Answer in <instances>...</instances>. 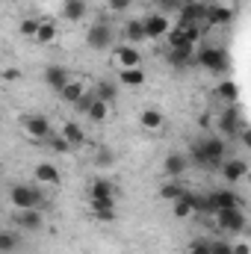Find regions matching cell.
Masks as SVG:
<instances>
[{
  "mask_svg": "<svg viewBox=\"0 0 251 254\" xmlns=\"http://www.w3.org/2000/svg\"><path fill=\"white\" fill-rule=\"evenodd\" d=\"M12 222H15V228H18V231H27V234H33V231H42V225H45V216H42V210H39V207H30V210H18Z\"/></svg>",
  "mask_w": 251,
  "mask_h": 254,
  "instance_id": "cell-7",
  "label": "cell"
},
{
  "mask_svg": "<svg viewBox=\"0 0 251 254\" xmlns=\"http://www.w3.org/2000/svg\"><path fill=\"white\" fill-rule=\"evenodd\" d=\"M57 36H60V33H57V24H54V21H39V30H36L33 39H36L39 45H51V42H57Z\"/></svg>",
  "mask_w": 251,
  "mask_h": 254,
  "instance_id": "cell-24",
  "label": "cell"
},
{
  "mask_svg": "<svg viewBox=\"0 0 251 254\" xmlns=\"http://www.w3.org/2000/svg\"><path fill=\"white\" fill-rule=\"evenodd\" d=\"M116 95H119V86H116L113 80H101L98 89H95V98H98V101H107V104H113Z\"/></svg>",
  "mask_w": 251,
  "mask_h": 254,
  "instance_id": "cell-28",
  "label": "cell"
},
{
  "mask_svg": "<svg viewBox=\"0 0 251 254\" xmlns=\"http://www.w3.org/2000/svg\"><path fill=\"white\" fill-rule=\"evenodd\" d=\"M195 63L204 65V68L213 71V74H225V71H228V51H225V48H201V51L195 54Z\"/></svg>",
  "mask_w": 251,
  "mask_h": 254,
  "instance_id": "cell-2",
  "label": "cell"
},
{
  "mask_svg": "<svg viewBox=\"0 0 251 254\" xmlns=\"http://www.w3.org/2000/svg\"><path fill=\"white\" fill-rule=\"evenodd\" d=\"M95 219H101V222H116V207H110V210H98Z\"/></svg>",
  "mask_w": 251,
  "mask_h": 254,
  "instance_id": "cell-43",
  "label": "cell"
},
{
  "mask_svg": "<svg viewBox=\"0 0 251 254\" xmlns=\"http://www.w3.org/2000/svg\"><path fill=\"white\" fill-rule=\"evenodd\" d=\"M86 12H89L86 0H63V18H65V21L77 24V21H83V18H86Z\"/></svg>",
  "mask_w": 251,
  "mask_h": 254,
  "instance_id": "cell-16",
  "label": "cell"
},
{
  "mask_svg": "<svg viewBox=\"0 0 251 254\" xmlns=\"http://www.w3.org/2000/svg\"><path fill=\"white\" fill-rule=\"evenodd\" d=\"M33 175H36L39 187H42V184H48V187H57V184H63V175H60V169H57L54 163H39Z\"/></svg>",
  "mask_w": 251,
  "mask_h": 254,
  "instance_id": "cell-15",
  "label": "cell"
},
{
  "mask_svg": "<svg viewBox=\"0 0 251 254\" xmlns=\"http://www.w3.org/2000/svg\"><path fill=\"white\" fill-rule=\"evenodd\" d=\"M119 83H125V86H142L145 83V71L142 68H122Z\"/></svg>",
  "mask_w": 251,
  "mask_h": 254,
  "instance_id": "cell-30",
  "label": "cell"
},
{
  "mask_svg": "<svg viewBox=\"0 0 251 254\" xmlns=\"http://www.w3.org/2000/svg\"><path fill=\"white\" fill-rule=\"evenodd\" d=\"M89 207H92V213H98V210H110V207H116V201H89Z\"/></svg>",
  "mask_w": 251,
  "mask_h": 254,
  "instance_id": "cell-44",
  "label": "cell"
},
{
  "mask_svg": "<svg viewBox=\"0 0 251 254\" xmlns=\"http://www.w3.org/2000/svg\"><path fill=\"white\" fill-rule=\"evenodd\" d=\"M216 95H219L225 104H237V101H240V89H237L234 80H222V83L216 86Z\"/></svg>",
  "mask_w": 251,
  "mask_h": 254,
  "instance_id": "cell-25",
  "label": "cell"
},
{
  "mask_svg": "<svg viewBox=\"0 0 251 254\" xmlns=\"http://www.w3.org/2000/svg\"><path fill=\"white\" fill-rule=\"evenodd\" d=\"M21 127H24L27 139H33V142H45V139L54 133V127H51V122H48L45 116H27V119L21 122Z\"/></svg>",
  "mask_w": 251,
  "mask_h": 254,
  "instance_id": "cell-6",
  "label": "cell"
},
{
  "mask_svg": "<svg viewBox=\"0 0 251 254\" xmlns=\"http://www.w3.org/2000/svg\"><path fill=\"white\" fill-rule=\"evenodd\" d=\"M166 39H169V48H181V45H187V39H184V27H181V24H178V27H169Z\"/></svg>",
  "mask_w": 251,
  "mask_h": 254,
  "instance_id": "cell-32",
  "label": "cell"
},
{
  "mask_svg": "<svg viewBox=\"0 0 251 254\" xmlns=\"http://www.w3.org/2000/svg\"><path fill=\"white\" fill-rule=\"evenodd\" d=\"M187 166H189V160L184 157V154H169L166 163H163V169H166V175H169L172 181H178V178L187 172Z\"/></svg>",
  "mask_w": 251,
  "mask_h": 254,
  "instance_id": "cell-20",
  "label": "cell"
},
{
  "mask_svg": "<svg viewBox=\"0 0 251 254\" xmlns=\"http://www.w3.org/2000/svg\"><path fill=\"white\" fill-rule=\"evenodd\" d=\"M0 175H3V166H0Z\"/></svg>",
  "mask_w": 251,
  "mask_h": 254,
  "instance_id": "cell-48",
  "label": "cell"
},
{
  "mask_svg": "<svg viewBox=\"0 0 251 254\" xmlns=\"http://www.w3.org/2000/svg\"><path fill=\"white\" fill-rule=\"evenodd\" d=\"M198 145H201V151H204V157H207V169H216V166H222V163L228 160V145H225L222 136H207V139H201Z\"/></svg>",
  "mask_w": 251,
  "mask_h": 254,
  "instance_id": "cell-3",
  "label": "cell"
},
{
  "mask_svg": "<svg viewBox=\"0 0 251 254\" xmlns=\"http://www.w3.org/2000/svg\"><path fill=\"white\" fill-rule=\"evenodd\" d=\"M9 201H12L15 210H30V207H39L45 201V195H42L39 187H33V184H15L9 190Z\"/></svg>",
  "mask_w": 251,
  "mask_h": 254,
  "instance_id": "cell-1",
  "label": "cell"
},
{
  "mask_svg": "<svg viewBox=\"0 0 251 254\" xmlns=\"http://www.w3.org/2000/svg\"><path fill=\"white\" fill-rule=\"evenodd\" d=\"M63 139L71 145V148H80V145H86V130L77 125V122H65L63 125Z\"/></svg>",
  "mask_w": 251,
  "mask_h": 254,
  "instance_id": "cell-21",
  "label": "cell"
},
{
  "mask_svg": "<svg viewBox=\"0 0 251 254\" xmlns=\"http://www.w3.org/2000/svg\"><path fill=\"white\" fill-rule=\"evenodd\" d=\"M18 234L15 231H0V254H12L18 249Z\"/></svg>",
  "mask_w": 251,
  "mask_h": 254,
  "instance_id": "cell-31",
  "label": "cell"
},
{
  "mask_svg": "<svg viewBox=\"0 0 251 254\" xmlns=\"http://www.w3.org/2000/svg\"><path fill=\"white\" fill-rule=\"evenodd\" d=\"M231 18H234V12L228 9V6H207V18H204V27H225V24H231Z\"/></svg>",
  "mask_w": 251,
  "mask_h": 254,
  "instance_id": "cell-14",
  "label": "cell"
},
{
  "mask_svg": "<svg viewBox=\"0 0 251 254\" xmlns=\"http://www.w3.org/2000/svg\"><path fill=\"white\" fill-rule=\"evenodd\" d=\"M154 6H157V12L160 15H169V12H181V0H154Z\"/></svg>",
  "mask_w": 251,
  "mask_h": 254,
  "instance_id": "cell-33",
  "label": "cell"
},
{
  "mask_svg": "<svg viewBox=\"0 0 251 254\" xmlns=\"http://www.w3.org/2000/svg\"><path fill=\"white\" fill-rule=\"evenodd\" d=\"M92 101H95V92H86V95H83V98H80L77 104H71V107H74V110H77L80 116H86V110L92 107Z\"/></svg>",
  "mask_w": 251,
  "mask_h": 254,
  "instance_id": "cell-37",
  "label": "cell"
},
{
  "mask_svg": "<svg viewBox=\"0 0 251 254\" xmlns=\"http://www.w3.org/2000/svg\"><path fill=\"white\" fill-rule=\"evenodd\" d=\"M68 80H71V77H68V71H65L63 65H48V68H45V83H48L54 92H60Z\"/></svg>",
  "mask_w": 251,
  "mask_h": 254,
  "instance_id": "cell-18",
  "label": "cell"
},
{
  "mask_svg": "<svg viewBox=\"0 0 251 254\" xmlns=\"http://www.w3.org/2000/svg\"><path fill=\"white\" fill-rule=\"evenodd\" d=\"M142 27H145V39H163L172 24H169V15L154 12V15H148V18L142 21Z\"/></svg>",
  "mask_w": 251,
  "mask_h": 254,
  "instance_id": "cell-9",
  "label": "cell"
},
{
  "mask_svg": "<svg viewBox=\"0 0 251 254\" xmlns=\"http://www.w3.org/2000/svg\"><path fill=\"white\" fill-rule=\"evenodd\" d=\"M231 254H249V243H237V246H231Z\"/></svg>",
  "mask_w": 251,
  "mask_h": 254,
  "instance_id": "cell-46",
  "label": "cell"
},
{
  "mask_svg": "<svg viewBox=\"0 0 251 254\" xmlns=\"http://www.w3.org/2000/svg\"><path fill=\"white\" fill-rule=\"evenodd\" d=\"M181 3H192V0H181Z\"/></svg>",
  "mask_w": 251,
  "mask_h": 254,
  "instance_id": "cell-47",
  "label": "cell"
},
{
  "mask_svg": "<svg viewBox=\"0 0 251 254\" xmlns=\"http://www.w3.org/2000/svg\"><path fill=\"white\" fill-rule=\"evenodd\" d=\"M195 60V48H189V45H181V48H172V54H169V63L172 65H187Z\"/></svg>",
  "mask_w": 251,
  "mask_h": 254,
  "instance_id": "cell-27",
  "label": "cell"
},
{
  "mask_svg": "<svg viewBox=\"0 0 251 254\" xmlns=\"http://www.w3.org/2000/svg\"><path fill=\"white\" fill-rule=\"evenodd\" d=\"M107 6H110V12H125L133 6V0H107Z\"/></svg>",
  "mask_w": 251,
  "mask_h": 254,
  "instance_id": "cell-41",
  "label": "cell"
},
{
  "mask_svg": "<svg viewBox=\"0 0 251 254\" xmlns=\"http://www.w3.org/2000/svg\"><path fill=\"white\" fill-rule=\"evenodd\" d=\"M116 60H119L122 68H139L142 65V54L133 45H122V48H116Z\"/></svg>",
  "mask_w": 251,
  "mask_h": 254,
  "instance_id": "cell-17",
  "label": "cell"
},
{
  "mask_svg": "<svg viewBox=\"0 0 251 254\" xmlns=\"http://www.w3.org/2000/svg\"><path fill=\"white\" fill-rule=\"evenodd\" d=\"M243 127H246V122L240 119V110H237L234 104H228V110L219 116V130H222V133H228V136H237Z\"/></svg>",
  "mask_w": 251,
  "mask_h": 254,
  "instance_id": "cell-11",
  "label": "cell"
},
{
  "mask_svg": "<svg viewBox=\"0 0 251 254\" xmlns=\"http://www.w3.org/2000/svg\"><path fill=\"white\" fill-rule=\"evenodd\" d=\"M222 175H225L228 184H237V181H243V178L249 175V163L240 160V157H231V160L222 163Z\"/></svg>",
  "mask_w": 251,
  "mask_h": 254,
  "instance_id": "cell-12",
  "label": "cell"
},
{
  "mask_svg": "<svg viewBox=\"0 0 251 254\" xmlns=\"http://www.w3.org/2000/svg\"><path fill=\"white\" fill-rule=\"evenodd\" d=\"M83 95H86V83H83V80H68L63 89H60L63 104H77Z\"/></svg>",
  "mask_w": 251,
  "mask_h": 254,
  "instance_id": "cell-19",
  "label": "cell"
},
{
  "mask_svg": "<svg viewBox=\"0 0 251 254\" xmlns=\"http://www.w3.org/2000/svg\"><path fill=\"white\" fill-rule=\"evenodd\" d=\"M122 36L127 39V45H133V48L142 45V42H145V27H142V21H127Z\"/></svg>",
  "mask_w": 251,
  "mask_h": 254,
  "instance_id": "cell-23",
  "label": "cell"
},
{
  "mask_svg": "<svg viewBox=\"0 0 251 254\" xmlns=\"http://www.w3.org/2000/svg\"><path fill=\"white\" fill-rule=\"evenodd\" d=\"M210 254H231V243H225V240L210 243Z\"/></svg>",
  "mask_w": 251,
  "mask_h": 254,
  "instance_id": "cell-40",
  "label": "cell"
},
{
  "mask_svg": "<svg viewBox=\"0 0 251 254\" xmlns=\"http://www.w3.org/2000/svg\"><path fill=\"white\" fill-rule=\"evenodd\" d=\"M86 119H92V122H107L110 119V104L107 101H92V107L86 110Z\"/></svg>",
  "mask_w": 251,
  "mask_h": 254,
  "instance_id": "cell-29",
  "label": "cell"
},
{
  "mask_svg": "<svg viewBox=\"0 0 251 254\" xmlns=\"http://www.w3.org/2000/svg\"><path fill=\"white\" fill-rule=\"evenodd\" d=\"M139 122H142V127H145V130H160V127L166 125L163 113H160V110H154V107H148V110L142 113V119H139Z\"/></svg>",
  "mask_w": 251,
  "mask_h": 254,
  "instance_id": "cell-26",
  "label": "cell"
},
{
  "mask_svg": "<svg viewBox=\"0 0 251 254\" xmlns=\"http://www.w3.org/2000/svg\"><path fill=\"white\" fill-rule=\"evenodd\" d=\"M181 184H166V187H160V198H166V201H175L178 195H181Z\"/></svg>",
  "mask_w": 251,
  "mask_h": 254,
  "instance_id": "cell-36",
  "label": "cell"
},
{
  "mask_svg": "<svg viewBox=\"0 0 251 254\" xmlns=\"http://www.w3.org/2000/svg\"><path fill=\"white\" fill-rule=\"evenodd\" d=\"M45 142H48V145H51V148H54V151H57V154H68V151H71V145H68V142H65L63 136H54V133H51V136H48V139H45Z\"/></svg>",
  "mask_w": 251,
  "mask_h": 254,
  "instance_id": "cell-35",
  "label": "cell"
},
{
  "mask_svg": "<svg viewBox=\"0 0 251 254\" xmlns=\"http://www.w3.org/2000/svg\"><path fill=\"white\" fill-rule=\"evenodd\" d=\"M113 163H116V154L104 148V151L98 154V166H101V169H107V166H113Z\"/></svg>",
  "mask_w": 251,
  "mask_h": 254,
  "instance_id": "cell-39",
  "label": "cell"
},
{
  "mask_svg": "<svg viewBox=\"0 0 251 254\" xmlns=\"http://www.w3.org/2000/svg\"><path fill=\"white\" fill-rule=\"evenodd\" d=\"M113 36H116V33H113V27L101 18V21L86 33V45H89L92 51H110V48H113Z\"/></svg>",
  "mask_w": 251,
  "mask_h": 254,
  "instance_id": "cell-4",
  "label": "cell"
},
{
  "mask_svg": "<svg viewBox=\"0 0 251 254\" xmlns=\"http://www.w3.org/2000/svg\"><path fill=\"white\" fill-rule=\"evenodd\" d=\"M89 201H116V187H113L107 178L92 181V187H89Z\"/></svg>",
  "mask_w": 251,
  "mask_h": 254,
  "instance_id": "cell-13",
  "label": "cell"
},
{
  "mask_svg": "<svg viewBox=\"0 0 251 254\" xmlns=\"http://www.w3.org/2000/svg\"><path fill=\"white\" fill-rule=\"evenodd\" d=\"M3 80L15 83V80H21V71H18V68H6V71H3Z\"/></svg>",
  "mask_w": 251,
  "mask_h": 254,
  "instance_id": "cell-45",
  "label": "cell"
},
{
  "mask_svg": "<svg viewBox=\"0 0 251 254\" xmlns=\"http://www.w3.org/2000/svg\"><path fill=\"white\" fill-rule=\"evenodd\" d=\"M172 213L178 216V219H187V216H192L195 210H192V192H181L175 201H172Z\"/></svg>",
  "mask_w": 251,
  "mask_h": 254,
  "instance_id": "cell-22",
  "label": "cell"
},
{
  "mask_svg": "<svg viewBox=\"0 0 251 254\" xmlns=\"http://www.w3.org/2000/svg\"><path fill=\"white\" fill-rule=\"evenodd\" d=\"M228 207H243L240 195L234 190H216L207 195V213H216V210H228Z\"/></svg>",
  "mask_w": 251,
  "mask_h": 254,
  "instance_id": "cell-8",
  "label": "cell"
},
{
  "mask_svg": "<svg viewBox=\"0 0 251 254\" xmlns=\"http://www.w3.org/2000/svg\"><path fill=\"white\" fill-rule=\"evenodd\" d=\"M36 30H39V21H36V18H24V21H21V27H18V33H21L24 39H33V36H36Z\"/></svg>",
  "mask_w": 251,
  "mask_h": 254,
  "instance_id": "cell-34",
  "label": "cell"
},
{
  "mask_svg": "<svg viewBox=\"0 0 251 254\" xmlns=\"http://www.w3.org/2000/svg\"><path fill=\"white\" fill-rule=\"evenodd\" d=\"M189 157H192V163H195V166H204V169H207V157H204V151H201V145H198V142L189 148Z\"/></svg>",
  "mask_w": 251,
  "mask_h": 254,
  "instance_id": "cell-38",
  "label": "cell"
},
{
  "mask_svg": "<svg viewBox=\"0 0 251 254\" xmlns=\"http://www.w3.org/2000/svg\"><path fill=\"white\" fill-rule=\"evenodd\" d=\"M189 254H210V243H204V240H195V243L189 246Z\"/></svg>",
  "mask_w": 251,
  "mask_h": 254,
  "instance_id": "cell-42",
  "label": "cell"
},
{
  "mask_svg": "<svg viewBox=\"0 0 251 254\" xmlns=\"http://www.w3.org/2000/svg\"><path fill=\"white\" fill-rule=\"evenodd\" d=\"M204 18H207V3L192 0V3H184V6H181V27H189V24H204Z\"/></svg>",
  "mask_w": 251,
  "mask_h": 254,
  "instance_id": "cell-10",
  "label": "cell"
},
{
  "mask_svg": "<svg viewBox=\"0 0 251 254\" xmlns=\"http://www.w3.org/2000/svg\"><path fill=\"white\" fill-rule=\"evenodd\" d=\"M216 222H219V228L228 231V234H243V231H246V213H243V207L216 210Z\"/></svg>",
  "mask_w": 251,
  "mask_h": 254,
  "instance_id": "cell-5",
  "label": "cell"
}]
</instances>
